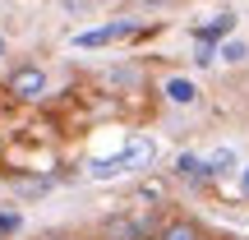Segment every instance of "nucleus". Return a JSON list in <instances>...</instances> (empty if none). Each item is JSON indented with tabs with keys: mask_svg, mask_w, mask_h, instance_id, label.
<instances>
[{
	"mask_svg": "<svg viewBox=\"0 0 249 240\" xmlns=\"http://www.w3.org/2000/svg\"><path fill=\"white\" fill-rule=\"evenodd\" d=\"M9 60V42H5V33H0V65Z\"/></svg>",
	"mask_w": 249,
	"mask_h": 240,
	"instance_id": "obj_21",
	"label": "nucleus"
},
{
	"mask_svg": "<svg viewBox=\"0 0 249 240\" xmlns=\"http://www.w3.org/2000/svg\"><path fill=\"white\" fill-rule=\"evenodd\" d=\"M171 176H176V180H189V185H208V180H213L198 152H180V157H176V166H171Z\"/></svg>",
	"mask_w": 249,
	"mask_h": 240,
	"instance_id": "obj_9",
	"label": "nucleus"
},
{
	"mask_svg": "<svg viewBox=\"0 0 249 240\" xmlns=\"http://www.w3.org/2000/svg\"><path fill=\"white\" fill-rule=\"evenodd\" d=\"M134 5H139V9H171L176 0H134Z\"/></svg>",
	"mask_w": 249,
	"mask_h": 240,
	"instance_id": "obj_18",
	"label": "nucleus"
},
{
	"mask_svg": "<svg viewBox=\"0 0 249 240\" xmlns=\"http://www.w3.org/2000/svg\"><path fill=\"white\" fill-rule=\"evenodd\" d=\"M249 60V42L245 37H222L217 42V65H245Z\"/></svg>",
	"mask_w": 249,
	"mask_h": 240,
	"instance_id": "obj_12",
	"label": "nucleus"
},
{
	"mask_svg": "<svg viewBox=\"0 0 249 240\" xmlns=\"http://www.w3.org/2000/svg\"><path fill=\"white\" fill-rule=\"evenodd\" d=\"M240 194H245V203H249V166H240Z\"/></svg>",
	"mask_w": 249,
	"mask_h": 240,
	"instance_id": "obj_19",
	"label": "nucleus"
},
{
	"mask_svg": "<svg viewBox=\"0 0 249 240\" xmlns=\"http://www.w3.org/2000/svg\"><path fill=\"white\" fill-rule=\"evenodd\" d=\"M116 157H120L124 176H143V171L157 166V143H152L148 134H134V139H124V148L116 152Z\"/></svg>",
	"mask_w": 249,
	"mask_h": 240,
	"instance_id": "obj_3",
	"label": "nucleus"
},
{
	"mask_svg": "<svg viewBox=\"0 0 249 240\" xmlns=\"http://www.w3.org/2000/svg\"><path fill=\"white\" fill-rule=\"evenodd\" d=\"M194 65H198V70H213V65H217V42H198L194 46Z\"/></svg>",
	"mask_w": 249,
	"mask_h": 240,
	"instance_id": "obj_16",
	"label": "nucleus"
},
{
	"mask_svg": "<svg viewBox=\"0 0 249 240\" xmlns=\"http://www.w3.org/2000/svg\"><path fill=\"white\" fill-rule=\"evenodd\" d=\"M102 88L116 92V97H124V92L143 88V70H139L134 60H124V65H107V70H102Z\"/></svg>",
	"mask_w": 249,
	"mask_h": 240,
	"instance_id": "obj_5",
	"label": "nucleus"
},
{
	"mask_svg": "<svg viewBox=\"0 0 249 240\" xmlns=\"http://www.w3.org/2000/svg\"><path fill=\"white\" fill-rule=\"evenodd\" d=\"M161 97L171 107H198V83L189 74H171V79H161Z\"/></svg>",
	"mask_w": 249,
	"mask_h": 240,
	"instance_id": "obj_6",
	"label": "nucleus"
},
{
	"mask_svg": "<svg viewBox=\"0 0 249 240\" xmlns=\"http://www.w3.org/2000/svg\"><path fill=\"white\" fill-rule=\"evenodd\" d=\"M9 189H14L18 203H37V199H46L55 189V176H14V180H9Z\"/></svg>",
	"mask_w": 249,
	"mask_h": 240,
	"instance_id": "obj_7",
	"label": "nucleus"
},
{
	"mask_svg": "<svg viewBox=\"0 0 249 240\" xmlns=\"http://www.w3.org/2000/svg\"><path fill=\"white\" fill-rule=\"evenodd\" d=\"M97 5H102V0H60V9H65L70 18H88Z\"/></svg>",
	"mask_w": 249,
	"mask_h": 240,
	"instance_id": "obj_15",
	"label": "nucleus"
},
{
	"mask_svg": "<svg viewBox=\"0 0 249 240\" xmlns=\"http://www.w3.org/2000/svg\"><path fill=\"white\" fill-rule=\"evenodd\" d=\"M203 166H208V176L213 180H222V176H240V152L235 148H213V152H203Z\"/></svg>",
	"mask_w": 249,
	"mask_h": 240,
	"instance_id": "obj_8",
	"label": "nucleus"
},
{
	"mask_svg": "<svg viewBox=\"0 0 249 240\" xmlns=\"http://www.w3.org/2000/svg\"><path fill=\"white\" fill-rule=\"evenodd\" d=\"M18 231H23V213L9 203H0V240H14Z\"/></svg>",
	"mask_w": 249,
	"mask_h": 240,
	"instance_id": "obj_14",
	"label": "nucleus"
},
{
	"mask_svg": "<svg viewBox=\"0 0 249 240\" xmlns=\"http://www.w3.org/2000/svg\"><path fill=\"white\" fill-rule=\"evenodd\" d=\"M161 194H166V189H161L157 180H148V185H139V199H143V203H161Z\"/></svg>",
	"mask_w": 249,
	"mask_h": 240,
	"instance_id": "obj_17",
	"label": "nucleus"
},
{
	"mask_svg": "<svg viewBox=\"0 0 249 240\" xmlns=\"http://www.w3.org/2000/svg\"><path fill=\"white\" fill-rule=\"evenodd\" d=\"M42 240H79V236H70V231H46Z\"/></svg>",
	"mask_w": 249,
	"mask_h": 240,
	"instance_id": "obj_20",
	"label": "nucleus"
},
{
	"mask_svg": "<svg viewBox=\"0 0 249 240\" xmlns=\"http://www.w3.org/2000/svg\"><path fill=\"white\" fill-rule=\"evenodd\" d=\"M83 176L88 180H116V176H124V166H120V157H92Z\"/></svg>",
	"mask_w": 249,
	"mask_h": 240,
	"instance_id": "obj_13",
	"label": "nucleus"
},
{
	"mask_svg": "<svg viewBox=\"0 0 249 240\" xmlns=\"http://www.w3.org/2000/svg\"><path fill=\"white\" fill-rule=\"evenodd\" d=\"M231 33H235V14H217L213 23L194 28V42H222V37H231Z\"/></svg>",
	"mask_w": 249,
	"mask_h": 240,
	"instance_id": "obj_11",
	"label": "nucleus"
},
{
	"mask_svg": "<svg viewBox=\"0 0 249 240\" xmlns=\"http://www.w3.org/2000/svg\"><path fill=\"white\" fill-rule=\"evenodd\" d=\"M157 240H208V236H203V226H198V222L176 217V222H166V226L157 231Z\"/></svg>",
	"mask_w": 249,
	"mask_h": 240,
	"instance_id": "obj_10",
	"label": "nucleus"
},
{
	"mask_svg": "<svg viewBox=\"0 0 249 240\" xmlns=\"http://www.w3.org/2000/svg\"><path fill=\"white\" fill-rule=\"evenodd\" d=\"M5 92H9V97H18V102H42L46 92H51V74H46L37 60H23V65L9 70Z\"/></svg>",
	"mask_w": 249,
	"mask_h": 240,
	"instance_id": "obj_1",
	"label": "nucleus"
},
{
	"mask_svg": "<svg viewBox=\"0 0 249 240\" xmlns=\"http://www.w3.org/2000/svg\"><path fill=\"white\" fill-rule=\"evenodd\" d=\"M134 33H139V23H134V18H111V23H97V28L74 33V46H79V51H97V46L124 42V37H134Z\"/></svg>",
	"mask_w": 249,
	"mask_h": 240,
	"instance_id": "obj_2",
	"label": "nucleus"
},
{
	"mask_svg": "<svg viewBox=\"0 0 249 240\" xmlns=\"http://www.w3.org/2000/svg\"><path fill=\"white\" fill-rule=\"evenodd\" d=\"M97 236L102 240H148V222L134 213H111V217H102Z\"/></svg>",
	"mask_w": 249,
	"mask_h": 240,
	"instance_id": "obj_4",
	"label": "nucleus"
}]
</instances>
